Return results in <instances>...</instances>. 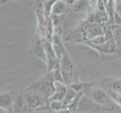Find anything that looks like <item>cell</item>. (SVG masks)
<instances>
[{
  "label": "cell",
  "mask_w": 121,
  "mask_h": 113,
  "mask_svg": "<svg viewBox=\"0 0 121 113\" xmlns=\"http://www.w3.org/2000/svg\"><path fill=\"white\" fill-rule=\"evenodd\" d=\"M28 108V106L22 91L17 92L13 104L12 113H26Z\"/></svg>",
  "instance_id": "7c38bea8"
},
{
  "label": "cell",
  "mask_w": 121,
  "mask_h": 113,
  "mask_svg": "<svg viewBox=\"0 0 121 113\" xmlns=\"http://www.w3.org/2000/svg\"><path fill=\"white\" fill-rule=\"evenodd\" d=\"M29 53H30L31 56L39 58V60L46 63L44 41L38 32H36V34L32 39L30 48H29Z\"/></svg>",
  "instance_id": "8992f818"
},
{
  "label": "cell",
  "mask_w": 121,
  "mask_h": 113,
  "mask_svg": "<svg viewBox=\"0 0 121 113\" xmlns=\"http://www.w3.org/2000/svg\"><path fill=\"white\" fill-rule=\"evenodd\" d=\"M44 112V113H69V112L68 110H66V109L62 110V111H52V110H51L49 108V105Z\"/></svg>",
  "instance_id": "cb8c5ba5"
},
{
  "label": "cell",
  "mask_w": 121,
  "mask_h": 113,
  "mask_svg": "<svg viewBox=\"0 0 121 113\" xmlns=\"http://www.w3.org/2000/svg\"><path fill=\"white\" fill-rule=\"evenodd\" d=\"M51 44L54 51L56 53L57 59L59 62H60L65 51V48L63 45V43H62V36L59 34H54L51 39Z\"/></svg>",
  "instance_id": "5bb4252c"
},
{
  "label": "cell",
  "mask_w": 121,
  "mask_h": 113,
  "mask_svg": "<svg viewBox=\"0 0 121 113\" xmlns=\"http://www.w3.org/2000/svg\"><path fill=\"white\" fill-rule=\"evenodd\" d=\"M0 113H10L9 112H8V111H6V110H4V109H0Z\"/></svg>",
  "instance_id": "484cf974"
},
{
  "label": "cell",
  "mask_w": 121,
  "mask_h": 113,
  "mask_svg": "<svg viewBox=\"0 0 121 113\" xmlns=\"http://www.w3.org/2000/svg\"><path fill=\"white\" fill-rule=\"evenodd\" d=\"M95 85H96V82L95 81H90V82H83V81H79L78 82H75L72 84V85H69V87H70L71 88L73 89L78 94L82 93V94H86L87 92H88L92 87H94Z\"/></svg>",
  "instance_id": "9a60e30c"
},
{
  "label": "cell",
  "mask_w": 121,
  "mask_h": 113,
  "mask_svg": "<svg viewBox=\"0 0 121 113\" xmlns=\"http://www.w3.org/2000/svg\"><path fill=\"white\" fill-rule=\"evenodd\" d=\"M60 69L62 80L66 85L69 86L80 81L76 65L66 49L60 62Z\"/></svg>",
  "instance_id": "6da1fadb"
},
{
  "label": "cell",
  "mask_w": 121,
  "mask_h": 113,
  "mask_svg": "<svg viewBox=\"0 0 121 113\" xmlns=\"http://www.w3.org/2000/svg\"><path fill=\"white\" fill-rule=\"evenodd\" d=\"M17 94V92L15 90L10 92H1V94H0V108L2 109L12 113L13 104Z\"/></svg>",
  "instance_id": "30bf717a"
},
{
  "label": "cell",
  "mask_w": 121,
  "mask_h": 113,
  "mask_svg": "<svg viewBox=\"0 0 121 113\" xmlns=\"http://www.w3.org/2000/svg\"><path fill=\"white\" fill-rule=\"evenodd\" d=\"M78 94V93H76L73 89H72L70 87H69L67 93H66V95L63 99V103L65 104V107H67L70 103H72L74 101V99L76 98Z\"/></svg>",
  "instance_id": "d6986e66"
},
{
  "label": "cell",
  "mask_w": 121,
  "mask_h": 113,
  "mask_svg": "<svg viewBox=\"0 0 121 113\" xmlns=\"http://www.w3.org/2000/svg\"><path fill=\"white\" fill-rule=\"evenodd\" d=\"M115 11L121 17V1H116Z\"/></svg>",
  "instance_id": "d4e9b609"
},
{
  "label": "cell",
  "mask_w": 121,
  "mask_h": 113,
  "mask_svg": "<svg viewBox=\"0 0 121 113\" xmlns=\"http://www.w3.org/2000/svg\"><path fill=\"white\" fill-rule=\"evenodd\" d=\"M44 46L46 56V65H47V72H52L55 69L60 67V62L58 60L56 53L53 48L51 41L43 39Z\"/></svg>",
  "instance_id": "52a82bcc"
},
{
  "label": "cell",
  "mask_w": 121,
  "mask_h": 113,
  "mask_svg": "<svg viewBox=\"0 0 121 113\" xmlns=\"http://www.w3.org/2000/svg\"><path fill=\"white\" fill-rule=\"evenodd\" d=\"M68 9H69V5L65 2V1L57 0V1L55 2L53 6L52 15H55V16L65 15V13L68 11Z\"/></svg>",
  "instance_id": "2e32d148"
},
{
  "label": "cell",
  "mask_w": 121,
  "mask_h": 113,
  "mask_svg": "<svg viewBox=\"0 0 121 113\" xmlns=\"http://www.w3.org/2000/svg\"><path fill=\"white\" fill-rule=\"evenodd\" d=\"M105 9L109 18V22L114 24V14H115V5L116 1H112V0H108V1H104Z\"/></svg>",
  "instance_id": "ac0fdd59"
},
{
  "label": "cell",
  "mask_w": 121,
  "mask_h": 113,
  "mask_svg": "<svg viewBox=\"0 0 121 113\" xmlns=\"http://www.w3.org/2000/svg\"><path fill=\"white\" fill-rule=\"evenodd\" d=\"M56 89L52 97L49 99V101H63V99L67 93L69 86L63 82L56 81Z\"/></svg>",
  "instance_id": "4fadbf2b"
},
{
  "label": "cell",
  "mask_w": 121,
  "mask_h": 113,
  "mask_svg": "<svg viewBox=\"0 0 121 113\" xmlns=\"http://www.w3.org/2000/svg\"><path fill=\"white\" fill-rule=\"evenodd\" d=\"M111 30L114 34V38L117 43L118 46L120 48L121 46V25L120 26H117V25H111Z\"/></svg>",
  "instance_id": "44dd1931"
},
{
  "label": "cell",
  "mask_w": 121,
  "mask_h": 113,
  "mask_svg": "<svg viewBox=\"0 0 121 113\" xmlns=\"http://www.w3.org/2000/svg\"><path fill=\"white\" fill-rule=\"evenodd\" d=\"M56 1H44V13L45 19H49L51 18L53 6Z\"/></svg>",
  "instance_id": "ffe728a7"
},
{
  "label": "cell",
  "mask_w": 121,
  "mask_h": 113,
  "mask_svg": "<svg viewBox=\"0 0 121 113\" xmlns=\"http://www.w3.org/2000/svg\"><path fill=\"white\" fill-rule=\"evenodd\" d=\"M106 90L108 92V94H109V96L111 97V98L112 99V100L114 101V103L121 108V94L117 93V92L112 91V90Z\"/></svg>",
  "instance_id": "603a6c76"
},
{
  "label": "cell",
  "mask_w": 121,
  "mask_h": 113,
  "mask_svg": "<svg viewBox=\"0 0 121 113\" xmlns=\"http://www.w3.org/2000/svg\"><path fill=\"white\" fill-rule=\"evenodd\" d=\"M48 105L49 108L52 111H62L66 109L63 101H49Z\"/></svg>",
  "instance_id": "7402d4cb"
},
{
  "label": "cell",
  "mask_w": 121,
  "mask_h": 113,
  "mask_svg": "<svg viewBox=\"0 0 121 113\" xmlns=\"http://www.w3.org/2000/svg\"><path fill=\"white\" fill-rule=\"evenodd\" d=\"M100 85L106 90L121 94V78L105 76L100 81Z\"/></svg>",
  "instance_id": "8fae6325"
},
{
  "label": "cell",
  "mask_w": 121,
  "mask_h": 113,
  "mask_svg": "<svg viewBox=\"0 0 121 113\" xmlns=\"http://www.w3.org/2000/svg\"><path fill=\"white\" fill-rule=\"evenodd\" d=\"M90 20L99 23L105 24V23L109 22V18L105 9L104 1H97L95 7L94 8V11Z\"/></svg>",
  "instance_id": "ba28073f"
},
{
  "label": "cell",
  "mask_w": 121,
  "mask_h": 113,
  "mask_svg": "<svg viewBox=\"0 0 121 113\" xmlns=\"http://www.w3.org/2000/svg\"><path fill=\"white\" fill-rule=\"evenodd\" d=\"M90 1H84V0L76 1L75 4L73 5V9L74 13L81 15L86 14L87 11L89 10V8L90 7Z\"/></svg>",
  "instance_id": "e0dca14e"
},
{
  "label": "cell",
  "mask_w": 121,
  "mask_h": 113,
  "mask_svg": "<svg viewBox=\"0 0 121 113\" xmlns=\"http://www.w3.org/2000/svg\"><path fill=\"white\" fill-rule=\"evenodd\" d=\"M86 95L89 96L92 100L101 108L106 112H114L116 104L112 100L107 90L101 85L93 87Z\"/></svg>",
  "instance_id": "7a4b0ae2"
},
{
  "label": "cell",
  "mask_w": 121,
  "mask_h": 113,
  "mask_svg": "<svg viewBox=\"0 0 121 113\" xmlns=\"http://www.w3.org/2000/svg\"><path fill=\"white\" fill-rule=\"evenodd\" d=\"M22 93L30 109L37 112H44L48 106V99H45L36 90L25 87L22 90Z\"/></svg>",
  "instance_id": "277c9868"
},
{
  "label": "cell",
  "mask_w": 121,
  "mask_h": 113,
  "mask_svg": "<svg viewBox=\"0 0 121 113\" xmlns=\"http://www.w3.org/2000/svg\"><path fill=\"white\" fill-rule=\"evenodd\" d=\"M93 49L99 54L100 58L102 61L113 60L121 57V48L116 42L114 38Z\"/></svg>",
  "instance_id": "5b68a950"
},
{
  "label": "cell",
  "mask_w": 121,
  "mask_h": 113,
  "mask_svg": "<svg viewBox=\"0 0 121 113\" xmlns=\"http://www.w3.org/2000/svg\"><path fill=\"white\" fill-rule=\"evenodd\" d=\"M98 110H102L92 99L86 94H83L79 102L77 112L79 113H91L92 112H95Z\"/></svg>",
  "instance_id": "9c48e42d"
},
{
  "label": "cell",
  "mask_w": 121,
  "mask_h": 113,
  "mask_svg": "<svg viewBox=\"0 0 121 113\" xmlns=\"http://www.w3.org/2000/svg\"><path fill=\"white\" fill-rule=\"evenodd\" d=\"M55 79L52 72L46 73L40 79L35 82L32 83V85L26 87L29 89H32L36 90L37 92L42 95L43 97L49 100V99L52 97L54 94L56 89L55 86Z\"/></svg>",
  "instance_id": "3957f363"
}]
</instances>
